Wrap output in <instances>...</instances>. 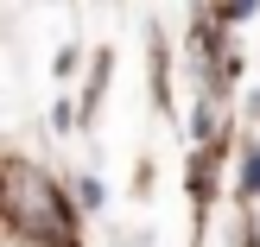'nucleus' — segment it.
<instances>
[{"mask_svg": "<svg viewBox=\"0 0 260 247\" xmlns=\"http://www.w3.org/2000/svg\"><path fill=\"white\" fill-rule=\"evenodd\" d=\"M7 228L32 247H51V241H70V209L63 197L51 190V178L25 159H7Z\"/></svg>", "mask_w": 260, "mask_h": 247, "instance_id": "nucleus-1", "label": "nucleus"}, {"mask_svg": "<svg viewBox=\"0 0 260 247\" xmlns=\"http://www.w3.org/2000/svg\"><path fill=\"white\" fill-rule=\"evenodd\" d=\"M241 197H260V146H248L241 159Z\"/></svg>", "mask_w": 260, "mask_h": 247, "instance_id": "nucleus-2", "label": "nucleus"}]
</instances>
